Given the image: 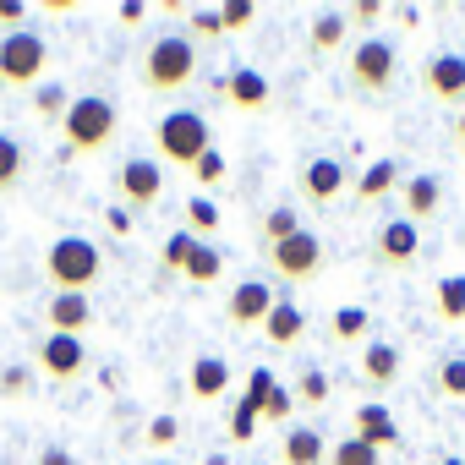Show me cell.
<instances>
[{"mask_svg":"<svg viewBox=\"0 0 465 465\" xmlns=\"http://www.w3.org/2000/svg\"><path fill=\"white\" fill-rule=\"evenodd\" d=\"M438 394L443 400H465V356H449L438 367Z\"/></svg>","mask_w":465,"mask_h":465,"instance_id":"obj_35","label":"cell"},{"mask_svg":"<svg viewBox=\"0 0 465 465\" xmlns=\"http://www.w3.org/2000/svg\"><path fill=\"white\" fill-rule=\"evenodd\" d=\"M345 186H351V170H345L340 159H329V153H312V159L296 164V192L307 197V208H329V203H340Z\"/></svg>","mask_w":465,"mask_h":465,"instance_id":"obj_8","label":"cell"},{"mask_svg":"<svg viewBox=\"0 0 465 465\" xmlns=\"http://www.w3.org/2000/svg\"><path fill=\"white\" fill-rule=\"evenodd\" d=\"M192 175H197V186H213V181H224V153H219V148H208V153L192 164Z\"/></svg>","mask_w":465,"mask_h":465,"instance_id":"obj_39","label":"cell"},{"mask_svg":"<svg viewBox=\"0 0 465 465\" xmlns=\"http://www.w3.org/2000/svg\"><path fill=\"white\" fill-rule=\"evenodd\" d=\"M213 23H219V39H230V34H242V28L258 23V6L252 0H224V6H213Z\"/></svg>","mask_w":465,"mask_h":465,"instance_id":"obj_28","label":"cell"},{"mask_svg":"<svg viewBox=\"0 0 465 465\" xmlns=\"http://www.w3.org/2000/svg\"><path fill=\"white\" fill-rule=\"evenodd\" d=\"M454 137H460V148H465V110L454 115Z\"/></svg>","mask_w":465,"mask_h":465,"instance_id":"obj_46","label":"cell"},{"mask_svg":"<svg viewBox=\"0 0 465 465\" xmlns=\"http://www.w3.org/2000/svg\"><path fill=\"white\" fill-rule=\"evenodd\" d=\"M367 323H372V318H367V307H340V312L329 318V334H334L340 345H356V340L367 334Z\"/></svg>","mask_w":465,"mask_h":465,"instance_id":"obj_30","label":"cell"},{"mask_svg":"<svg viewBox=\"0 0 465 465\" xmlns=\"http://www.w3.org/2000/svg\"><path fill=\"white\" fill-rule=\"evenodd\" d=\"M99 274H104V252H99L88 236H61V242H50V252H45V280H50L55 291L88 296V291L99 285Z\"/></svg>","mask_w":465,"mask_h":465,"instance_id":"obj_3","label":"cell"},{"mask_svg":"<svg viewBox=\"0 0 465 465\" xmlns=\"http://www.w3.org/2000/svg\"><path fill=\"white\" fill-rule=\"evenodd\" d=\"M148 443H153V449L181 443V421H175V416H153V421H148Z\"/></svg>","mask_w":465,"mask_h":465,"instance_id":"obj_40","label":"cell"},{"mask_svg":"<svg viewBox=\"0 0 465 465\" xmlns=\"http://www.w3.org/2000/svg\"><path fill=\"white\" fill-rule=\"evenodd\" d=\"M115 132H121V115H115V104H110L104 94H83V99H72V110H66V121H61V143H66L72 159H94V153H104V148L115 143Z\"/></svg>","mask_w":465,"mask_h":465,"instance_id":"obj_2","label":"cell"},{"mask_svg":"<svg viewBox=\"0 0 465 465\" xmlns=\"http://www.w3.org/2000/svg\"><path fill=\"white\" fill-rule=\"evenodd\" d=\"M345 39H351V23H345V12H323V17L312 23V55H334Z\"/></svg>","mask_w":465,"mask_h":465,"instance_id":"obj_27","label":"cell"},{"mask_svg":"<svg viewBox=\"0 0 465 465\" xmlns=\"http://www.w3.org/2000/svg\"><path fill=\"white\" fill-rule=\"evenodd\" d=\"M421 88H427V99H432V104L460 110V104H465V55H454V50L432 55V61L421 66Z\"/></svg>","mask_w":465,"mask_h":465,"instance_id":"obj_12","label":"cell"},{"mask_svg":"<svg viewBox=\"0 0 465 465\" xmlns=\"http://www.w3.org/2000/svg\"><path fill=\"white\" fill-rule=\"evenodd\" d=\"M383 17H389L383 0H356V6L345 12V23H351V28H372V23H383Z\"/></svg>","mask_w":465,"mask_h":465,"instance_id":"obj_38","label":"cell"},{"mask_svg":"<svg viewBox=\"0 0 465 465\" xmlns=\"http://www.w3.org/2000/svg\"><path fill=\"white\" fill-rule=\"evenodd\" d=\"M83 367H88V345L72 340V334H45L34 345V372L50 378V383H77Z\"/></svg>","mask_w":465,"mask_h":465,"instance_id":"obj_10","label":"cell"},{"mask_svg":"<svg viewBox=\"0 0 465 465\" xmlns=\"http://www.w3.org/2000/svg\"><path fill=\"white\" fill-rule=\"evenodd\" d=\"M394 181H400L394 159H372V164L361 170V181H356V203H383V197L394 192Z\"/></svg>","mask_w":465,"mask_h":465,"instance_id":"obj_23","label":"cell"},{"mask_svg":"<svg viewBox=\"0 0 465 465\" xmlns=\"http://www.w3.org/2000/svg\"><path fill=\"white\" fill-rule=\"evenodd\" d=\"M274 302H280V296H274L263 280H242L236 291H230V302H224V323L242 329V334H247V329H263V318L274 312Z\"/></svg>","mask_w":465,"mask_h":465,"instance_id":"obj_13","label":"cell"},{"mask_svg":"<svg viewBox=\"0 0 465 465\" xmlns=\"http://www.w3.org/2000/svg\"><path fill=\"white\" fill-rule=\"evenodd\" d=\"M372 258H378V269H411V263L421 258V224H411L405 213L389 219V224H378Z\"/></svg>","mask_w":465,"mask_h":465,"instance_id":"obj_11","label":"cell"},{"mask_svg":"<svg viewBox=\"0 0 465 465\" xmlns=\"http://www.w3.org/2000/svg\"><path fill=\"white\" fill-rule=\"evenodd\" d=\"M291 394H296V405H307V411H323V405H329V372H318V367H312V372H302Z\"/></svg>","mask_w":465,"mask_h":465,"instance_id":"obj_32","label":"cell"},{"mask_svg":"<svg viewBox=\"0 0 465 465\" xmlns=\"http://www.w3.org/2000/svg\"><path fill=\"white\" fill-rule=\"evenodd\" d=\"M252 432H258V411L242 400V405H236V416H230V438H236V443H247Z\"/></svg>","mask_w":465,"mask_h":465,"instance_id":"obj_43","label":"cell"},{"mask_svg":"<svg viewBox=\"0 0 465 465\" xmlns=\"http://www.w3.org/2000/svg\"><path fill=\"white\" fill-rule=\"evenodd\" d=\"M296 230H307V224H302V208H296V203H274V208L263 213V224H258V252H269V247L291 242Z\"/></svg>","mask_w":465,"mask_h":465,"instance_id":"obj_22","label":"cell"},{"mask_svg":"<svg viewBox=\"0 0 465 465\" xmlns=\"http://www.w3.org/2000/svg\"><path fill=\"white\" fill-rule=\"evenodd\" d=\"M291 411H296V394H291V389H274V394L263 400V411H258V416H263V421H285Z\"/></svg>","mask_w":465,"mask_h":465,"instance_id":"obj_42","label":"cell"},{"mask_svg":"<svg viewBox=\"0 0 465 465\" xmlns=\"http://www.w3.org/2000/svg\"><path fill=\"white\" fill-rule=\"evenodd\" d=\"M192 247H197L192 230H175V236H164V247H159V269H164V274H181L186 258H192Z\"/></svg>","mask_w":465,"mask_h":465,"instance_id":"obj_31","label":"cell"},{"mask_svg":"<svg viewBox=\"0 0 465 465\" xmlns=\"http://www.w3.org/2000/svg\"><path fill=\"white\" fill-rule=\"evenodd\" d=\"M186 378H192V400H203V405H208V400H219V394L230 389V361L203 351V356L192 361V372H186Z\"/></svg>","mask_w":465,"mask_h":465,"instance_id":"obj_21","label":"cell"},{"mask_svg":"<svg viewBox=\"0 0 465 465\" xmlns=\"http://www.w3.org/2000/svg\"><path fill=\"white\" fill-rule=\"evenodd\" d=\"M219 269H224V252H219L213 242H197V247H192V258H186V269H181V280L203 291V285H213V280H219Z\"/></svg>","mask_w":465,"mask_h":465,"instance_id":"obj_24","label":"cell"},{"mask_svg":"<svg viewBox=\"0 0 465 465\" xmlns=\"http://www.w3.org/2000/svg\"><path fill=\"white\" fill-rule=\"evenodd\" d=\"M280 465H329V443H323V432L318 427H291L285 438H280Z\"/></svg>","mask_w":465,"mask_h":465,"instance_id":"obj_17","label":"cell"},{"mask_svg":"<svg viewBox=\"0 0 465 465\" xmlns=\"http://www.w3.org/2000/svg\"><path fill=\"white\" fill-rule=\"evenodd\" d=\"M219 94H224V104H230V110H247V115H258V110H269V104H274L269 77H263V72H252V66H236V72L219 83Z\"/></svg>","mask_w":465,"mask_h":465,"instance_id":"obj_15","label":"cell"},{"mask_svg":"<svg viewBox=\"0 0 465 465\" xmlns=\"http://www.w3.org/2000/svg\"><path fill=\"white\" fill-rule=\"evenodd\" d=\"M34 465H77V454H72V449H61V443H50V449H39V454H34Z\"/></svg>","mask_w":465,"mask_h":465,"instance_id":"obj_44","label":"cell"},{"mask_svg":"<svg viewBox=\"0 0 465 465\" xmlns=\"http://www.w3.org/2000/svg\"><path fill=\"white\" fill-rule=\"evenodd\" d=\"M34 110H39L45 121H55V126H61V121H66V110H72V94H66L61 83H39V88H34Z\"/></svg>","mask_w":465,"mask_h":465,"instance_id":"obj_29","label":"cell"},{"mask_svg":"<svg viewBox=\"0 0 465 465\" xmlns=\"http://www.w3.org/2000/svg\"><path fill=\"white\" fill-rule=\"evenodd\" d=\"M115 17H121V23H143V17H148V6H143V0H126Z\"/></svg>","mask_w":465,"mask_h":465,"instance_id":"obj_45","label":"cell"},{"mask_svg":"<svg viewBox=\"0 0 465 465\" xmlns=\"http://www.w3.org/2000/svg\"><path fill=\"white\" fill-rule=\"evenodd\" d=\"M394 77H400V50H394L389 39L367 34V39L351 50V88H356L361 99H383V94L394 88Z\"/></svg>","mask_w":465,"mask_h":465,"instance_id":"obj_6","label":"cell"},{"mask_svg":"<svg viewBox=\"0 0 465 465\" xmlns=\"http://www.w3.org/2000/svg\"><path fill=\"white\" fill-rule=\"evenodd\" d=\"M302 334H307V318H302V307L280 296V302H274V312L263 318V340H269L274 351H291V345H296Z\"/></svg>","mask_w":465,"mask_h":465,"instance_id":"obj_19","label":"cell"},{"mask_svg":"<svg viewBox=\"0 0 465 465\" xmlns=\"http://www.w3.org/2000/svg\"><path fill=\"white\" fill-rule=\"evenodd\" d=\"M197 77V45L192 34H153L137 61V83L148 94H181Z\"/></svg>","mask_w":465,"mask_h":465,"instance_id":"obj_1","label":"cell"},{"mask_svg":"<svg viewBox=\"0 0 465 465\" xmlns=\"http://www.w3.org/2000/svg\"><path fill=\"white\" fill-rule=\"evenodd\" d=\"M329 465H383V454L367 449L361 438H340V443L329 449Z\"/></svg>","mask_w":465,"mask_h":465,"instance_id":"obj_33","label":"cell"},{"mask_svg":"<svg viewBox=\"0 0 465 465\" xmlns=\"http://www.w3.org/2000/svg\"><path fill=\"white\" fill-rule=\"evenodd\" d=\"M23 175H28V148L0 132V197H12L23 186Z\"/></svg>","mask_w":465,"mask_h":465,"instance_id":"obj_25","label":"cell"},{"mask_svg":"<svg viewBox=\"0 0 465 465\" xmlns=\"http://www.w3.org/2000/svg\"><path fill=\"white\" fill-rule=\"evenodd\" d=\"M115 192H121V203L132 208V213H148V208H159L164 203V170H159V159H121V170H115Z\"/></svg>","mask_w":465,"mask_h":465,"instance_id":"obj_9","label":"cell"},{"mask_svg":"<svg viewBox=\"0 0 465 465\" xmlns=\"http://www.w3.org/2000/svg\"><path fill=\"white\" fill-rule=\"evenodd\" d=\"M432 307H438V323H465V274H449V280H438V291H432Z\"/></svg>","mask_w":465,"mask_h":465,"instance_id":"obj_26","label":"cell"},{"mask_svg":"<svg viewBox=\"0 0 465 465\" xmlns=\"http://www.w3.org/2000/svg\"><path fill=\"white\" fill-rule=\"evenodd\" d=\"M186 219H192V236H197V242L219 230V208H213L203 192H197V197H186Z\"/></svg>","mask_w":465,"mask_h":465,"instance_id":"obj_34","label":"cell"},{"mask_svg":"<svg viewBox=\"0 0 465 465\" xmlns=\"http://www.w3.org/2000/svg\"><path fill=\"white\" fill-rule=\"evenodd\" d=\"M153 148H159V159H170L175 170H192V164L213 148V126H208L203 110H170V115H159V126H153Z\"/></svg>","mask_w":465,"mask_h":465,"instance_id":"obj_4","label":"cell"},{"mask_svg":"<svg viewBox=\"0 0 465 465\" xmlns=\"http://www.w3.org/2000/svg\"><path fill=\"white\" fill-rule=\"evenodd\" d=\"M263 263H269V274H274L280 285L302 291V285H312V280L323 274V242L312 236V230H296L291 242H280V247L263 252Z\"/></svg>","mask_w":465,"mask_h":465,"instance_id":"obj_7","label":"cell"},{"mask_svg":"<svg viewBox=\"0 0 465 465\" xmlns=\"http://www.w3.org/2000/svg\"><path fill=\"white\" fill-rule=\"evenodd\" d=\"M45 72H50V45L39 28H17V34L0 39V94L39 88V83H50Z\"/></svg>","mask_w":465,"mask_h":465,"instance_id":"obj_5","label":"cell"},{"mask_svg":"<svg viewBox=\"0 0 465 465\" xmlns=\"http://www.w3.org/2000/svg\"><path fill=\"white\" fill-rule=\"evenodd\" d=\"M45 329H50V334H72V340H83V334L94 329V302L77 296V291H55V296L45 302Z\"/></svg>","mask_w":465,"mask_h":465,"instance_id":"obj_14","label":"cell"},{"mask_svg":"<svg viewBox=\"0 0 465 465\" xmlns=\"http://www.w3.org/2000/svg\"><path fill=\"white\" fill-rule=\"evenodd\" d=\"M438 465H465V460H454V454H449V460H438Z\"/></svg>","mask_w":465,"mask_h":465,"instance_id":"obj_48","label":"cell"},{"mask_svg":"<svg viewBox=\"0 0 465 465\" xmlns=\"http://www.w3.org/2000/svg\"><path fill=\"white\" fill-rule=\"evenodd\" d=\"M400 367H405V356H400L389 340H372V345L361 351V383H367V389H389V383L400 378Z\"/></svg>","mask_w":465,"mask_h":465,"instance_id":"obj_20","label":"cell"},{"mask_svg":"<svg viewBox=\"0 0 465 465\" xmlns=\"http://www.w3.org/2000/svg\"><path fill=\"white\" fill-rule=\"evenodd\" d=\"M351 438H361L367 449H394L400 443V421H394V411L389 405H378V400H367V405H356L351 411Z\"/></svg>","mask_w":465,"mask_h":465,"instance_id":"obj_16","label":"cell"},{"mask_svg":"<svg viewBox=\"0 0 465 465\" xmlns=\"http://www.w3.org/2000/svg\"><path fill=\"white\" fill-rule=\"evenodd\" d=\"M274 389H280V378H274L269 367H252V372H247V405H252V411H263V400H269Z\"/></svg>","mask_w":465,"mask_h":465,"instance_id":"obj_36","label":"cell"},{"mask_svg":"<svg viewBox=\"0 0 465 465\" xmlns=\"http://www.w3.org/2000/svg\"><path fill=\"white\" fill-rule=\"evenodd\" d=\"M34 12H39V6H28V0H0V23H6L12 34H17V28H28V23H34Z\"/></svg>","mask_w":465,"mask_h":465,"instance_id":"obj_41","label":"cell"},{"mask_svg":"<svg viewBox=\"0 0 465 465\" xmlns=\"http://www.w3.org/2000/svg\"><path fill=\"white\" fill-rule=\"evenodd\" d=\"M203 465H230V460H224V454H208V460H203Z\"/></svg>","mask_w":465,"mask_h":465,"instance_id":"obj_47","label":"cell"},{"mask_svg":"<svg viewBox=\"0 0 465 465\" xmlns=\"http://www.w3.org/2000/svg\"><path fill=\"white\" fill-rule=\"evenodd\" d=\"M400 203H405V219L421 224V219L438 213V203H443V181H438V175H411V181L400 186Z\"/></svg>","mask_w":465,"mask_h":465,"instance_id":"obj_18","label":"cell"},{"mask_svg":"<svg viewBox=\"0 0 465 465\" xmlns=\"http://www.w3.org/2000/svg\"><path fill=\"white\" fill-rule=\"evenodd\" d=\"M34 389V367H6L0 372V400H23Z\"/></svg>","mask_w":465,"mask_h":465,"instance_id":"obj_37","label":"cell"}]
</instances>
